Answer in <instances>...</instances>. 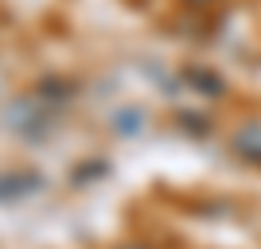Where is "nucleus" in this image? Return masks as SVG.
I'll return each instance as SVG.
<instances>
[{
  "label": "nucleus",
  "mask_w": 261,
  "mask_h": 249,
  "mask_svg": "<svg viewBox=\"0 0 261 249\" xmlns=\"http://www.w3.org/2000/svg\"><path fill=\"white\" fill-rule=\"evenodd\" d=\"M195 4H203V0H195Z\"/></svg>",
  "instance_id": "f257e3e1"
},
{
  "label": "nucleus",
  "mask_w": 261,
  "mask_h": 249,
  "mask_svg": "<svg viewBox=\"0 0 261 249\" xmlns=\"http://www.w3.org/2000/svg\"><path fill=\"white\" fill-rule=\"evenodd\" d=\"M129 249H137V245H129Z\"/></svg>",
  "instance_id": "f03ea898"
}]
</instances>
